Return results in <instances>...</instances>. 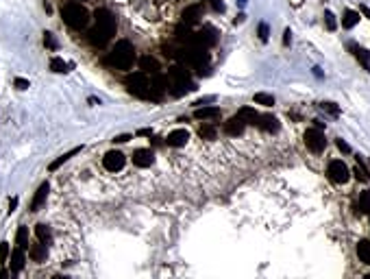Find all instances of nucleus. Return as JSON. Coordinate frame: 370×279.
<instances>
[{"instance_id": "obj_39", "label": "nucleus", "mask_w": 370, "mask_h": 279, "mask_svg": "<svg viewBox=\"0 0 370 279\" xmlns=\"http://www.w3.org/2000/svg\"><path fill=\"white\" fill-rule=\"evenodd\" d=\"M290 42H292V31L286 29V31H283V46H288Z\"/></svg>"}, {"instance_id": "obj_15", "label": "nucleus", "mask_w": 370, "mask_h": 279, "mask_svg": "<svg viewBox=\"0 0 370 279\" xmlns=\"http://www.w3.org/2000/svg\"><path fill=\"white\" fill-rule=\"evenodd\" d=\"M257 127L261 131H268V133H276V131H279V120L270 114H263L257 118Z\"/></svg>"}, {"instance_id": "obj_34", "label": "nucleus", "mask_w": 370, "mask_h": 279, "mask_svg": "<svg viewBox=\"0 0 370 279\" xmlns=\"http://www.w3.org/2000/svg\"><path fill=\"white\" fill-rule=\"evenodd\" d=\"M9 260V242H3L0 244V264H5Z\"/></svg>"}, {"instance_id": "obj_40", "label": "nucleus", "mask_w": 370, "mask_h": 279, "mask_svg": "<svg viewBox=\"0 0 370 279\" xmlns=\"http://www.w3.org/2000/svg\"><path fill=\"white\" fill-rule=\"evenodd\" d=\"M320 107H322V109H327V111H331V114H338V107H335L333 103H322Z\"/></svg>"}, {"instance_id": "obj_41", "label": "nucleus", "mask_w": 370, "mask_h": 279, "mask_svg": "<svg viewBox=\"0 0 370 279\" xmlns=\"http://www.w3.org/2000/svg\"><path fill=\"white\" fill-rule=\"evenodd\" d=\"M16 207H18V198H11V201H9V214H13Z\"/></svg>"}, {"instance_id": "obj_29", "label": "nucleus", "mask_w": 370, "mask_h": 279, "mask_svg": "<svg viewBox=\"0 0 370 279\" xmlns=\"http://www.w3.org/2000/svg\"><path fill=\"white\" fill-rule=\"evenodd\" d=\"M68 68H70V65L65 63L61 57H52L50 59V70L57 72V75H63V72H68Z\"/></svg>"}, {"instance_id": "obj_4", "label": "nucleus", "mask_w": 370, "mask_h": 279, "mask_svg": "<svg viewBox=\"0 0 370 279\" xmlns=\"http://www.w3.org/2000/svg\"><path fill=\"white\" fill-rule=\"evenodd\" d=\"M61 18H63V22L68 24L72 31L87 29V24H89V20H91L89 18V11L85 9L81 3H76V0H70V3H65L61 7Z\"/></svg>"}, {"instance_id": "obj_13", "label": "nucleus", "mask_w": 370, "mask_h": 279, "mask_svg": "<svg viewBox=\"0 0 370 279\" xmlns=\"http://www.w3.org/2000/svg\"><path fill=\"white\" fill-rule=\"evenodd\" d=\"M198 20H201V5L194 3V5H188V7H185L183 13H181V22L188 24V26H192V24H196Z\"/></svg>"}, {"instance_id": "obj_27", "label": "nucleus", "mask_w": 370, "mask_h": 279, "mask_svg": "<svg viewBox=\"0 0 370 279\" xmlns=\"http://www.w3.org/2000/svg\"><path fill=\"white\" fill-rule=\"evenodd\" d=\"M198 135H201L203 140H216V135H218V131H216V127L214 124H201L198 127Z\"/></svg>"}, {"instance_id": "obj_19", "label": "nucleus", "mask_w": 370, "mask_h": 279, "mask_svg": "<svg viewBox=\"0 0 370 279\" xmlns=\"http://www.w3.org/2000/svg\"><path fill=\"white\" fill-rule=\"evenodd\" d=\"M194 118L196 120H216V118H220V109L218 107H198L194 111Z\"/></svg>"}, {"instance_id": "obj_36", "label": "nucleus", "mask_w": 370, "mask_h": 279, "mask_svg": "<svg viewBox=\"0 0 370 279\" xmlns=\"http://www.w3.org/2000/svg\"><path fill=\"white\" fill-rule=\"evenodd\" d=\"M13 85H16L18 90H26V88H29V81H26V79H20V77H18L16 81H13Z\"/></svg>"}, {"instance_id": "obj_33", "label": "nucleus", "mask_w": 370, "mask_h": 279, "mask_svg": "<svg viewBox=\"0 0 370 279\" xmlns=\"http://www.w3.org/2000/svg\"><path fill=\"white\" fill-rule=\"evenodd\" d=\"M325 24H327L329 31H335V29H338V22H335V16H333L331 11H325Z\"/></svg>"}, {"instance_id": "obj_23", "label": "nucleus", "mask_w": 370, "mask_h": 279, "mask_svg": "<svg viewBox=\"0 0 370 279\" xmlns=\"http://www.w3.org/2000/svg\"><path fill=\"white\" fill-rule=\"evenodd\" d=\"M76 153H81V146H74V149H70L68 153H63V155H59V157L55 159V162H52V164L48 166V170H50V172H52V170H57V168H59V166H63V164H65V162H68V159H70V157H74V155H76Z\"/></svg>"}, {"instance_id": "obj_28", "label": "nucleus", "mask_w": 370, "mask_h": 279, "mask_svg": "<svg viewBox=\"0 0 370 279\" xmlns=\"http://www.w3.org/2000/svg\"><path fill=\"white\" fill-rule=\"evenodd\" d=\"M253 101L257 105H263V107H272V105H274V96L272 94H266V92H257Z\"/></svg>"}, {"instance_id": "obj_6", "label": "nucleus", "mask_w": 370, "mask_h": 279, "mask_svg": "<svg viewBox=\"0 0 370 279\" xmlns=\"http://www.w3.org/2000/svg\"><path fill=\"white\" fill-rule=\"evenodd\" d=\"M327 175L331 179L333 183H346L348 179H351V170L346 168V164L342 162V159H333V162H329L327 166Z\"/></svg>"}, {"instance_id": "obj_20", "label": "nucleus", "mask_w": 370, "mask_h": 279, "mask_svg": "<svg viewBox=\"0 0 370 279\" xmlns=\"http://www.w3.org/2000/svg\"><path fill=\"white\" fill-rule=\"evenodd\" d=\"M35 236H37V242L46 244V247H48V244L52 242V231H50L48 225H44V223L35 225Z\"/></svg>"}, {"instance_id": "obj_2", "label": "nucleus", "mask_w": 370, "mask_h": 279, "mask_svg": "<svg viewBox=\"0 0 370 279\" xmlns=\"http://www.w3.org/2000/svg\"><path fill=\"white\" fill-rule=\"evenodd\" d=\"M103 61L111 70H131L135 63V46L129 39H118Z\"/></svg>"}, {"instance_id": "obj_45", "label": "nucleus", "mask_w": 370, "mask_h": 279, "mask_svg": "<svg viewBox=\"0 0 370 279\" xmlns=\"http://www.w3.org/2000/svg\"><path fill=\"white\" fill-rule=\"evenodd\" d=\"M233 22H235V24H240V22H244V13H240V16H237V18L233 20Z\"/></svg>"}, {"instance_id": "obj_37", "label": "nucleus", "mask_w": 370, "mask_h": 279, "mask_svg": "<svg viewBox=\"0 0 370 279\" xmlns=\"http://www.w3.org/2000/svg\"><path fill=\"white\" fill-rule=\"evenodd\" d=\"M335 144H338V149H340L342 153H351V146H348V144L344 142V140H338Z\"/></svg>"}, {"instance_id": "obj_8", "label": "nucleus", "mask_w": 370, "mask_h": 279, "mask_svg": "<svg viewBox=\"0 0 370 279\" xmlns=\"http://www.w3.org/2000/svg\"><path fill=\"white\" fill-rule=\"evenodd\" d=\"M303 140H305V146L312 153H322L327 146V140H325V133H322V129H307L305 135H303Z\"/></svg>"}, {"instance_id": "obj_31", "label": "nucleus", "mask_w": 370, "mask_h": 279, "mask_svg": "<svg viewBox=\"0 0 370 279\" xmlns=\"http://www.w3.org/2000/svg\"><path fill=\"white\" fill-rule=\"evenodd\" d=\"M353 172H355V177H357L359 181H368V179H370V172L366 170V166H364V162H361L359 157H357V166H355Z\"/></svg>"}, {"instance_id": "obj_43", "label": "nucleus", "mask_w": 370, "mask_h": 279, "mask_svg": "<svg viewBox=\"0 0 370 279\" xmlns=\"http://www.w3.org/2000/svg\"><path fill=\"white\" fill-rule=\"evenodd\" d=\"M359 11H361V13H364V16H366V18L370 20V9H368V7H361V9H359Z\"/></svg>"}, {"instance_id": "obj_5", "label": "nucleus", "mask_w": 370, "mask_h": 279, "mask_svg": "<svg viewBox=\"0 0 370 279\" xmlns=\"http://www.w3.org/2000/svg\"><path fill=\"white\" fill-rule=\"evenodd\" d=\"M124 88H127L129 94H133L137 98H144V101H150V77L146 72H133V75H127L124 79Z\"/></svg>"}, {"instance_id": "obj_7", "label": "nucleus", "mask_w": 370, "mask_h": 279, "mask_svg": "<svg viewBox=\"0 0 370 279\" xmlns=\"http://www.w3.org/2000/svg\"><path fill=\"white\" fill-rule=\"evenodd\" d=\"M218 44V31L214 26L205 24L203 29L194 31V46H201V48H211V46Z\"/></svg>"}, {"instance_id": "obj_10", "label": "nucleus", "mask_w": 370, "mask_h": 279, "mask_svg": "<svg viewBox=\"0 0 370 279\" xmlns=\"http://www.w3.org/2000/svg\"><path fill=\"white\" fill-rule=\"evenodd\" d=\"M155 162V153L150 149H135L133 151V166L137 168H150Z\"/></svg>"}, {"instance_id": "obj_11", "label": "nucleus", "mask_w": 370, "mask_h": 279, "mask_svg": "<svg viewBox=\"0 0 370 279\" xmlns=\"http://www.w3.org/2000/svg\"><path fill=\"white\" fill-rule=\"evenodd\" d=\"M48 192H50V185H48V181H44V183L37 188L35 196H33V201H31V205H29V210H31V212H39V210H42V205L46 203V198H48Z\"/></svg>"}, {"instance_id": "obj_1", "label": "nucleus", "mask_w": 370, "mask_h": 279, "mask_svg": "<svg viewBox=\"0 0 370 279\" xmlns=\"http://www.w3.org/2000/svg\"><path fill=\"white\" fill-rule=\"evenodd\" d=\"M116 29H118L116 16L107 9V7H98V9L94 11V29L87 33L89 44L96 46V48H103V46H107L111 39H114Z\"/></svg>"}, {"instance_id": "obj_17", "label": "nucleus", "mask_w": 370, "mask_h": 279, "mask_svg": "<svg viewBox=\"0 0 370 279\" xmlns=\"http://www.w3.org/2000/svg\"><path fill=\"white\" fill-rule=\"evenodd\" d=\"M29 257L33 262H37V264L46 262V257H48V249H46V244H42V242L31 244V247H29Z\"/></svg>"}, {"instance_id": "obj_44", "label": "nucleus", "mask_w": 370, "mask_h": 279, "mask_svg": "<svg viewBox=\"0 0 370 279\" xmlns=\"http://www.w3.org/2000/svg\"><path fill=\"white\" fill-rule=\"evenodd\" d=\"M140 135H153V131H150V129H142Z\"/></svg>"}, {"instance_id": "obj_22", "label": "nucleus", "mask_w": 370, "mask_h": 279, "mask_svg": "<svg viewBox=\"0 0 370 279\" xmlns=\"http://www.w3.org/2000/svg\"><path fill=\"white\" fill-rule=\"evenodd\" d=\"M355 212L357 214H370V190H364L355 203Z\"/></svg>"}, {"instance_id": "obj_42", "label": "nucleus", "mask_w": 370, "mask_h": 279, "mask_svg": "<svg viewBox=\"0 0 370 279\" xmlns=\"http://www.w3.org/2000/svg\"><path fill=\"white\" fill-rule=\"evenodd\" d=\"M209 3H211V7H214L216 11H222V3H220V0H209Z\"/></svg>"}, {"instance_id": "obj_26", "label": "nucleus", "mask_w": 370, "mask_h": 279, "mask_svg": "<svg viewBox=\"0 0 370 279\" xmlns=\"http://www.w3.org/2000/svg\"><path fill=\"white\" fill-rule=\"evenodd\" d=\"M357 22H359V11L346 9L344 11V18H342V26H344V29H353Z\"/></svg>"}, {"instance_id": "obj_3", "label": "nucleus", "mask_w": 370, "mask_h": 279, "mask_svg": "<svg viewBox=\"0 0 370 279\" xmlns=\"http://www.w3.org/2000/svg\"><path fill=\"white\" fill-rule=\"evenodd\" d=\"M168 92L172 96H183L188 92L194 90V79H192V72L185 68V63L172 65L168 70Z\"/></svg>"}, {"instance_id": "obj_14", "label": "nucleus", "mask_w": 370, "mask_h": 279, "mask_svg": "<svg viewBox=\"0 0 370 279\" xmlns=\"http://www.w3.org/2000/svg\"><path fill=\"white\" fill-rule=\"evenodd\" d=\"M188 140H190V133H188V131H185V129H174V131H170V133H168L166 144L172 146V149H179V146H185V144H188Z\"/></svg>"}, {"instance_id": "obj_21", "label": "nucleus", "mask_w": 370, "mask_h": 279, "mask_svg": "<svg viewBox=\"0 0 370 279\" xmlns=\"http://www.w3.org/2000/svg\"><path fill=\"white\" fill-rule=\"evenodd\" d=\"M24 262H26V257H24V249H16V251H11V270L13 273H20V270L24 268Z\"/></svg>"}, {"instance_id": "obj_32", "label": "nucleus", "mask_w": 370, "mask_h": 279, "mask_svg": "<svg viewBox=\"0 0 370 279\" xmlns=\"http://www.w3.org/2000/svg\"><path fill=\"white\" fill-rule=\"evenodd\" d=\"M44 46H46V48H50V50H57V39H55V35H52V33H48V31L44 33Z\"/></svg>"}, {"instance_id": "obj_9", "label": "nucleus", "mask_w": 370, "mask_h": 279, "mask_svg": "<svg viewBox=\"0 0 370 279\" xmlns=\"http://www.w3.org/2000/svg\"><path fill=\"white\" fill-rule=\"evenodd\" d=\"M103 166L107 172H120L124 166H127V155L120 151H109V153H105V157H103Z\"/></svg>"}, {"instance_id": "obj_12", "label": "nucleus", "mask_w": 370, "mask_h": 279, "mask_svg": "<svg viewBox=\"0 0 370 279\" xmlns=\"http://www.w3.org/2000/svg\"><path fill=\"white\" fill-rule=\"evenodd\" d=\"M244 129H246V122H244L237 114H235L233 118H229L227 122H224V133H227V135L237 137V135H242V133H244Z\"/></svg>"}, {"instance_id": "obj_16", "label": "nucleus", "mask_w": 370, "mask_h": 279, "mask_svg": "<svg viewBox=\"0 0 370 279\" xmlns=\"http://www.w3.org/2000/svg\"><path fill=\"white\" fill-rule=\"evenodd\" d=\"M140 68H142V72H146V75H159L161 72V65H159V61H157L155 57H150V55H146V57H142L140 59Z\"/></svg>"}, {"instance_id": "obj_25", "label": "nucleus", "mask_w": 370, "mask_h": 279, "mask_svg": "<svg viewBox=\"0 0 370 279\" xmlns=\"http://www.w3.org/2000/svg\"><path fill=\"white\" fill-rule=\"evenodd\" d=\"M237 116H240L246 124H257V118H259V114H257L253 107H242L240 111H237Z\"/></svg>"}, {"instance_id": "obj_30", "label": "nucleus", "mask_w": 370, "mask_h": 279, "mask_svg": "<svg viewBox=\"0 0 370 279\" xmlns=\"http://www.w3.org/2000/svg\"><path fill=\"white\" fill-rule=\"evenodd\" d=\"M16 244L20 249H29V229L26 227H20L18 234H16Z\"/></svg>"}, {"instance_id": "obj_18", "label": "nucleus", "mask_w": 370, "mask_h": 279, "mask_svg": "<svg viewBox=\"0 0 370 279\" xmlns=\"http://www.w3.org/2000/svg\"><path fill=\"white\" fill-rule=\"evenodd\" d=\"M348 48L353 50V55H355V59L364 65V70H368L370 72V52L366 50V48H361V46H357V44H348Z\"/></svg>"}, {"instance_id": "obj_35", "label": "nucleus", "mask_w": 370, "mask_h": 279, "mask_svg": "<svg viewBox=\"0 0 370 279\" xmlns=\"http://www.w3.org/2000/svg\"><path fill=\"white\" fill-rule=\"evenodd\" d=\"M268 37H270V29H268L266 22H261L259 24V39L261 42H268Z\"/></svg>"}, {"instance_id": "obj_38", "label": "nucleus", "mask_w": 370, "mask_h": 279, "mask_svg": "<svg viewBox=\"0 0 370 279\" xmlns=\"http://www.w3.org/2000/svg\"><path fill=\"white\" fill-rule=\"evenodd\" d=\"M131 140V135L129 133H124V135H116L114 137V144H124V142H129Z\"/></svg>"}, {"instance_id": "obj_24", "label": "nucleus", "mask_w": 370, "mask_h": 279, "mask_svg": "<svg viewBox=\"0 0 370 279\" xmlns=\"http://www.w3.org/2000/svg\"><path fill=\"white\" fill-rule=\"evenodd\" d=\"M355 251H357L359 262H364V264H368V266H370V240H359Z\"/></svg>"}]
</instances>
